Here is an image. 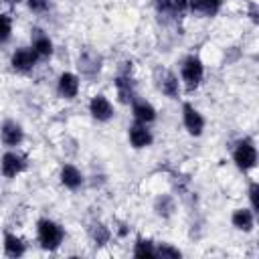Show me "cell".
I'll use <instances>...</instances> for the list:
<instances>
[{"label":"cell","instance_id":"6da1fadb","mask_svg":"<svg viewBox=\"0 0 259 259\" xmlns=\"http://www.w3.org/2000/svg\"><path fill=\"white\" fill-rule=\"evenodd\" d=\"M180 83H182V89L186 91V93H194L200 85H202V81H204V73H206V69H204V63H202V59L196 55V53H188V55H184L182 59H180Z\"/></svg>","mask_w":259,"mask_h":259},{"label":"cell","instance_id":"7a4b0ae2","mask_svg":"<svg viewBox=\"0 0 259 259\" xmlns=\"http://www.w3.org/2000/svg\"><path fill=\"white\" fill-rule=\"evenodd\" d=\"M36 241H38L40 249L55 253L65 241V227L55 219L40 217L36 221Z\"/></svg>","mask_w":259,"mask_h":259},{"label":"cell","instance_id":"3957f363","mask_svg":"<svg viewBox=\"0 0 259 259\" xmlns=\"http://www.w3.org/2000/svg\"><path fill=\"white\" fill-rule=\"evenodd\" d=\"M231 160L235 164V168L243 174L255 170L257 166V160H259V154H257V146H255V140L245 136V138H239L233 148H231Z\"/></svg>","mask_w":259,"mask_h":259},{"label":"cell","instance_id":"277c9868","mask_svg":"<svg viewBox=\"0 0 259 259\" xmlns=\"http://www.w3.org/2000/svg\"><path fill=\"white\" fill-rule=\"evenodd\" d=\"M113 87H115L117 101L123 103V105H130L138 97L136 77H134V63L132 61H121L119 63L117 73H115V79H113Z\"/></svg>","mask_w":259,"mask_h":259},{"label":"cell","instance_id":"5b68a950","mask_svg":"<svg viewBox=\"0 0 259 259\" xmlns=\"http://www.w3.org/2000/svg\"><path fill=\"white\" fill-rule=\"evenodd\" d=\"M26 170H28V156L24 152H20L18 148L6 150L0 156V174L6 180H14L16 176H20Z\"/></svg>","mask_w":259,"mask_h":259},{"label":"cell","instance_id":"8992f818","mask_svg":"<svg viewBox=\"0 0 259 259\" xmlns=\"http://www.w3.org/2000/svg\"><path fill=\"white\" fill-rule=\"evenodd\" d=\"M154 83H156V89L164 97H168V99H180L182 83H180V77L172 69L156 67V71H154Z\"/></svg>","mask_w":259,"mask_h":259},{"label":"cell","instance_id":"52a82bcc","mask_svg":"<svg viewBox=\"0 0 259 259\" xmlns=\"http://www.w3.org/2000/svg\"><path fill=\"white\" fill-rule=\"evenodd\" d=\"M103 69V57L93 49H83L77 57V75L87 81H95Z\"/></svg>","mask_w":259,"mask_h":259},{"label":"cell","instance_id":"ba28073f","mask_svg":"<svg viewBox=\"0 0 259 259\" xmlns=\"http://www.w3.org/2000/svg\"><path fill=\"white\" fill-rule=\"evenodd\" d=\"M180 117H182V125H184V130H186L188 136H192V138H200V136L204 134L206 119H204V115L200 113V109L194 107L190 101H184V103H182Z\"/></svg>","mask_w":259,"mask_h":259},{"label":"cell","instance_id":"9c48e42d","mask_svg":"<svg viewBox=\"0 0 259 259\" xmlns=\"http://www.w3.org/2000/svg\"><path fill=\"white\" fill-rule=\"evenodd\" d=\"M87 111L97 123H107L115 117V105L105 93H95L87 103Z\"/></svg>","mask_w":259,"mask_h":259},{"label":"cell","instance_id":"30bf717a","mask_svg":"<svg viewBox=\"0 0 259 259\" xmlns=\"http://www.w3.org/2000/svg\"><path fill=\"white\" fill-rule=\"evenodd\" d=\"M38 57L36 53L30 49V47H18L10 53V69L14 73H20V75H28L36 69L38 65Z\"/></svg>","mask_w":259,"mask_h":259},{"label":"cell","instance_id":"8fae6325","mask_svg":"<svg viewBox=\"0 0 259 259\" xmlns=\"http://www.w3.org/2000/svg\"><path fill=\"white\" fill-rule=\"evenodd\" d=\"M26 134H24V127L20 121L16 119H4L0 123V144L6 148V150H14V148H20L22 142H24Z\"/></svg>","mask_w":259,"mask_h":259},{"label":"cell","instance_id":"7c38bea8","mask_svg":"<svg viewBox=\"0 0 259 259\" xmlns=\"http://www.w3.org/2000/svg\"><path fill=\"white\" fill-rule=\"evenodd\" d=\"M81 91V77L73 71H63L57 77V95L65 101H73L79 97Z\"/></svg>","mask_w":259,"mask_h":259},{"label":"cell","instance_id":"4fadbf2b","mask_svg":"<svg viewBox=\"0 0 259 259\" xmlns=\"http://www.w3.org/2000/svg\"><path fill=\"white\" fill-rule=\"evenodd\" d=\"M30 49L36 53V57L42 61V59H51L55 55V42L53 38L49 36V32L45 28H38V26H32L30 28Z\"/></svg>","mask_w":259,"mask_h":259},{"label":"cell","instance_id":"5bb4252c","mask_svg":"<svg viewBox=\"0 0 259 259\" xmlns=\"http://www.w3.org/2000/svg\"><path fill=\"white\" fill-rule=\"evenodd\" d=\"M127 142L134 150H146L154 144V134H152L150 125L140 123V121H132L127 125Z\"/></svg>","mask_w":259,"mask_h":259},{"label":"cell","instance_id":"9a60e30c","mask_svg":"<svg viewBox=\"0 0 259 259\" xmlns=\"http://www.w3.org/2000/svg\"><path fill=\"white\" fill-rule=\"evenodd\" d=\"M154 10L164 20H180L188 14V0H154Z\"/></svg>","mask_w":259,"mask_h":259},{"label":"cell","instance_id":"2e32d148","mask_svg":"<svg viewBox=\"0 0 259 259\" xmlns=\"http://www.w3.org/2000/svg\"><path fill=\"white\" fill-rule=\"evenodd\" d=\"M130 109H132L134 121H140V123L150 125V123H154V121L158 119V109H156V105H154L152 101L140 97V95L130 103Z\"/></svg>","mask_w":259,"mask_h":259},{"label":"cell","instance_id":"e0dca14e","mask_svg":"<svg viewBox=\"0 0 259 259\" xmlns=\"http://www.w3.org/2000/svg\"><path fill=\"white\" fill-rule=\"evenodd\" d=\"M59 182L71 190V192H77L85 186V174L71 162H65L61 168H59Z\"/></svg>","mask_w":259,"mask_h":259},{"label":"cell","instance_id":"ac0fdd59","mask_svg":"<svg viewBox=\"0 0 259 259\" xmlns=\"http://www.w3.org/2000/svg\"><path fill=\"white\" fill-rule=\"evenodd\" d=\"M255 223H257V212H253L249 206H239L231 212V225L241 233H253Z\"/></svg>","mask_w":259,"mask_h":259},{"label":"cell","instance_id":"d6986e66","mask_svg":"<svg viewBox=\"0 0 259 259\" xmlns=\"http://www.w3.org/2000/svg\"><path fill=\"white\" fill-rule=\"evenodd\" d=\"M2 251L6 257L10 259H18L26 253V243L22 237H18L16 233L12 231H4L2 233Z\"/></svg>","mask_w":259,"mask_h":259},{"label":"cell","instance_id":"ffe728a7","mask_svg":"<svg viewBox=\"0 0 259 259\" xmlns=\"http://www.w3.org/2000/svg\"><path fill=\"white\" fill-rule=\"evenodd\" d=\"M223 8V0H188V12L200 18H214Z\"/></svg>","mask_w":259,"mask_h":259},{"label":"cell","instance_id":"44dd1931","mask_svg":"<svg viewBox=\"0 0 259 259\" xmlns=\"http://www.w3.org/2000/svg\"><path fill=\"white\" fill-rule=\"evenodd\" d=\"M152 208H154V214L156 217H160V219H170V217H174V212H176V208H178V200H176V196L174 194H158L156 198H154V204H152Z\"/></svg>","mask_w":259,"mask_h":259},{"label":"cell","instance_id":"7402d4cb","mask_svg":"<svg viewBox=\"0 0 259 259\" xmlns=\"http://www.w3.org/2000/svg\"><path fill=\"white\" fill-rule=\"evenodd\" d=\"M87 235H89V239H91V243L95 247H103V245H107L111 241V229L103 221H97V219L89 223Z\"/></svg>","mask_w":259,"mask_h":259},{"label":"cell","instance_id":"603a6c76","mask_svg":"<svg viewBox=\"0 0 259 259\" xmlns=\"http://www.w3.org/2000/svg\"><path fill=\"white\" fill-rule=\"evenodd\" d=\"M132 255L140 257V259H156V243L148 237H136Z\"/></svg>","mask_w":259,"mask_h":259},{"label":"cell","instance_id":"cb8c5ba5","mask_svg":"<svg viewBox=\"0 0 259 259\" xmlns=\"http://www.w3.org/2000/svg\"><path fill=\"white\" fill-rule=\"evenodd\" d=\"M14 32V22L8 12H0V47L8 45Z\"/></svg>","mask_w":259,"mask_h":259},{"label":"cell","instance_id":"d4e9b609","mask_svg":"<svg viewBox=\"0 0 259 259\" xmlns=\"http://www.w3.org/2000/svg\"><path fill=\"white\" fill-rule=\"evenodd\" d=\"M178 259V257H182V251L178 249V247H174L172 243H166V241H162V243H156V259Z\"/></svg>","mask_w":259,"mask_h":259},{"label":"cell","instance_id":"484cf974","mask_svg":"<svg viewBox=\"0 0 259 259\" xmlns=\"http://www.w3.org/2000/svg\"><path fill=\"white\" fill-rule=\"evenodd\" d=\"M24 2H26V8L36 16H42L51 10V0H24Z\"/></svg>","mask_w":259,"mask_h":259},{"label":"cell","instance_id":"4316f807","mask_svg":"<svg viewBox=\"0 0 259 259\" xmlns=\"http://www.w3.org/2000/svg\"><path fill=\"white\" fill-rule=\"evenodd\" d=\"M257 194H259V184H257V180H251L249 182V188H247V198H249V208L253 212L259 210V198H257Z\"/></svg>","mask_w":259,"mask_h":259},{"label":"cell","instance_id":"83f0119b","mask_svg":"<svg viewBox=\"0 0 259 259\" xmlns=\"http://www.w3.org/2000/svg\"><path fill=\"white\" fill-rule=\"evenodd\" d=\"M249 18H251V22H253V24H257V22H259V10H257V4H255V2H251V4H249Z\"/></svg>","mask_w":259,"mask_h":259},{"label":"cell","instance_id":"f1b7e54d","mask_svg":"<svg viewBox=\"0 0 259 259\" xmlns=\"http://www.w3.org/2000/svg\"><path fill=\"white\" fill-rule=\"evenodd\" d=\"M115 231H117V235H119V237H127V235H130V227H127L125 223H121Z\"/></svg>","mask_w":259,"mask_h":259}]
</instances>
